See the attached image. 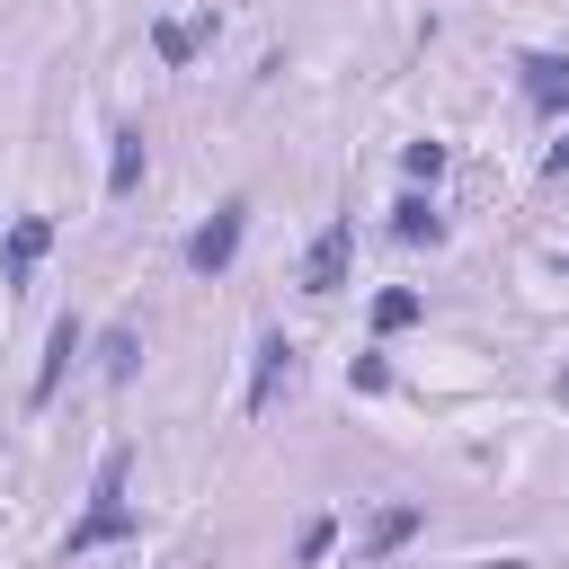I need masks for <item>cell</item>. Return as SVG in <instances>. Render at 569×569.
I'll list each match as a JSON object with an SVG mask.
<instances>
[{"label":"cell","mask_w":569,"mask_h":569,"mask_svg":"<svg viewBox=\"0 0 569 569\" xmlns=\"http://www.w3.org/2000/svg\"><path fill=\"white\" fill-rule=\"evenodd\" d=\"M142 169H151V142H142V124H116V133H107V196L124 204V196L142 187Z\"/></svg>","instance_id":"cell-10"},{"label":"cell","mask_w":569,"mask_h":569,"mask_svg":"<svg viewBox=\"0 0 569 569\" xmlns=\"http://www.w3.org/2000/svg\"><path fill=\"white\" fill-rule=\"evenodd\" d=\"M516 89L533 116H569V53H525L516 62Z\"/></svg>","instance_id":"cell-9"},{"label":"cell","mask_w":569,"mask_h":569,"mask_svg":"<svg viewBox=\"0 0 569 569\" xmlns=\"http://www.w3.org/2000/svg\"><path fill=\"white\" fill-rule=\"evenodd\" d=\"M124 480H133V445H107V453H98V480H89V498H124Z\"/></svg>","instance_id":"cell-14"},{"label":"cell","mask_w":569,"mask_h":569,"mask_svg":"<svg viewBox=\"0 0 569 569\" xmlns=\"http://www.w3.org/2000/svg\"><path fill=\"white\" fill-rule=\"evenodd\" d=\"M418 320H427V302H418L409 284H382V293H373V338H400V329H418Z\"/></svg>","instance_id":"cell-13"},{"label":"cell","mask_w":569,"mask_h":569,"mask_svg":"<svg viewBox=\"0 0 569 569\" xmlns=\"http://www.w3.org/2000/svg\"><path fill=\"white\" fill-rule=\"evenodd\" d=\"M213 36H222V18H213V9H196V18H151V53H160L169 71H187Z\"/></svg>","instance_id":"cell-7"},{"label":"cell","mask_w":569,"mask_h":569,"mask_svg":"<svg viewBox=\"0 0 569 569\" xmlns=\"http://www.w3.org/2000/svg\"><path fill=\"white\" fill-rule=\"evenodd\" d=\"M347 267H356V213L320 222V240L302 249V293H311V302H329V293L347 284Z\"/></svg>","instance_id":"cell-2"},{"label":"cell","mask_w":569,"mask_h":569,"mask_svg":"<svg viewBox=\"0 0 569 569\" xmlns=\"http://www.w3.org/2000/svg\"><path fill=\"white\" fill-rule=\"evenodd\" d=\"M347 391H391V365H382V347H365V356H347Z\"/></svg>","instance_id":"cell-16"},{"label":"cell","mask_w":569,"mask_h":569,"mask_svg":"<svg viewBox=\"0 0 569 569\" xmlns=\"http://www.w3.org/2000/svg\"><path fill=\"white\" fill-rule=\"evenodd\" d=\"M551 400H560V409H569V365H560V373H551Z\"/></svg>","instance_id":"cell-19"},{"label":"cell","mask_w":569,"mask_h":569,"mask_svg":"<svg viewBox=\"0 0 569 569\" xmlns=\"http://www.w3.org/2000/svg\"><path fill=\"white\" fill-rule=\"evenodd\" d=\"M133 533H142V507H124V498H89V516L62 533V560H89V551L133 542Z\"/></svg>","instance_id":"cell-4"},{"label":"cell","mask_w":569,"mask_h":569,"mask_svg":"<svg viewBox=\"0 0 569 569\" xmlns=\"http://www.w3.org/2000/svg\"><path fill=\"white\" fill-rule=\"evenodd\" d=\"M329 542H338V516H302V533H293V560L311 569V560H329Z\"/></svg>","instance_id":"cell-17"},{"label":"cell","mask_w":569,"mask_h":569,"mask_svg":"<svg viewBox=\"0 0 569 569\" xmlns=\"http://www.w3.org/2000/svg\"><path fill=\"white\" fill-rule=\"evenodd\" d=\"M418 533H427V507H409V498H400V507H373V525H365L356 560H365V569H382V560H391V551H409Z\"/></svg>","instance_id":"cell-6"},{"label":"cell","mask_w":569,"mask_h":569,"mask_svg":"<svg viewBox=\"0 0 569 569\" xmlns=\"http://www.w3.org/2000/svg\"><path fill=\"white\" fill-rule=\"evenodd\" d=\"M276 382H293V338H284V329H258V347H249V391H240V409H249V418H267Z\"/></svg>","instance_id":"cell-5"},{"label":"cell","mask_w":569,"mask_h":569,"mask_svg":"<svg viewBox=\"0 0 569 569\" xmlns=\"http://www.w3.org/2000/svg\"><path fill=\"white\" fill-rule=\"evenodd\" d=\"M89 347H98V373H107V382H133V373H142V329L116 320V329H98Z\"/></svg>","instance_id":"cell-12"},{"label":"cell","mask_w":569,"mask_h":569,"mask_svg":"<svg viewBox=\"0 0 569 569\" xmlns=\"http://www.w3.org/2000/svg\"><path fill=\"white\" fill-rule=\"evenodd\" d=\"M445 160H453L445 142H409V151H400V169H409V187H436V178H445Z\"/></svg>","instance_id":"cell-15"},{"label":"cell","mask_w":569,"mask_h":569,"mask_svg":"<svg viewBox=\"0 0 569 569\" xmlns=\"http://www.w3.org/2000/svg\"><path fill=\"white\" fill-rule=\"evenodd\" d=\"M44 249H53V222H44V213H18L9 240H0V284H36Z\"/></svg>","instance_id":"cell-8"},{"label":"cell","mask_w":569,"mask_h":569,"mask_svg":"<svg viewBox=\"0 0 569 569\" xmlns=\"http://www.w3.org/2000/svg\"><path fill=\"white\" fill-rule=\"evenodd\" d=\"M445 231H453V222L436 213V196H427V187H409V196L391 204V240H409V249H445Z\"/></svg>","instance_id":"cell-11"},{"label":"cell","mask_w":569,"mask_h":569,"mask_svg":"<svg viewBox=\"0 0 569 569\" xmlns=\"http://www.w3.org/2000/svg\"><path fill=\"white\" fill-rule=\"evenodd\" d=\"M240 240H249V196H222V204L187 231V276H222V267L240 258Z\"/></svg>","instance_id":"cell-1"},{"label":"cell","mask_w":569,"mask_h":569,"mask_svg":"<svg viewBox=\"0 0 569 569\" xmlns=\"http://www.w3.org/2000/svg\"><path fill=\"white\" fill-rule=\"evenodd\" d=\"M89 356V320L80 311H62L53 329H44V365H36V391H27V409H53V391H62V373Z\"/></svg>","instance_id":"cell-3"},{"label":"cell","mask_w":569,"mask_h":569,"mask_svg":"<svg viewBox=\"0 0 569 569\" xmlns=\"http://www.w3.org/2000/svg\"><path fill=\"white\" fill-rule=\"evenodd\" d=\"M542 169H551V178H569V133H560V142L542 151Z\"/></svg>","instance_id":"cell-18"}]
</instances>
